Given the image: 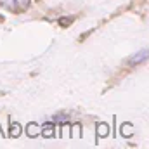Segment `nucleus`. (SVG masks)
<instances>
[{"instance_id": "obj_1", "label": "nucleus", "mask_w": 149, "mask_h": 149, "mask_svg": "<svg viewBox=\"0 0 149 149\" xmlns=\"http://www.w3.org/2000/svg\"><path fill=\"white\" fill-rule=\"evenodd\" d=\"M146 56H148V50L144 49V50H141L135 57H132V61H130V64H137V63H141V61H144L146 59Z\"/></svg>"}, {"instance_id": "obj_2", "label": "nucleus", "mask_w": 149, "mask_h": 149, "mask_svg": "<svg viewBox=\"0 0 149 149\" xmlns=\"http://www.w3.org/2000/svg\"><path fill=\"white\" fill-rule=\"evenodd\" d=\"M16 2H17V3H23V5L26 7L30 0H2V5H7V7H10V3H16Z\"/></svg>"}]
</instances>
